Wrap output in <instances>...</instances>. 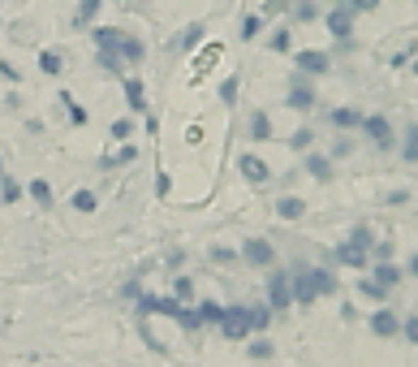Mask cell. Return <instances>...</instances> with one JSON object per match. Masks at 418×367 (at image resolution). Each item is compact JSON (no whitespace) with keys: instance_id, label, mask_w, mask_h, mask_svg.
I'll list each match as a JSON object with an SVG mask.
<instances>
[{"instance_id":"6da1fadb","label":"cell","mask_w":418,"mask_h":367,"mask_svg":"<svg viewBox=\"0 0 418 367\" xmlns=\"http://www.w3.org/2000/svg\"><path fill=\"white\" fill-rule=\"evenodd\" d=\"M367 251H371V234H367V229H358L345 246H337V264H345V268H362V264H367Z\"/></svg>"},{"instance_id":"7a4b0ae2","label":"cell","mask_w":418,"mask_h":367,"mask_svg":"<svg viewBox=\"0 0 418 367\" xmlns=\"http://www.w3.org/2000/svg\"><path fill=\"white\" fill-rule=\"evenodd\" d=\"M220 329H225V337H246L250 333V311L246 307H225V316H220Z\"/></svg>"},{"instance_id":"3957f363","label":"cell","mask_w":418,"mask_h":367,"mask_svg":"<svg viewBox=\"0 0 418 367\" xmlns=\"http://www.w3.org/2000/svg\"><path fill=\"white\" fill-rule=\"evenodd\" d=\"M242 255H246V264H254V268H268L272 259H276L272 242H264V238H250V242L242 246Z\"/></svg>"},{"instance_id":"277c9868","label":"cell","mask_w":418,"mask_h":367,"mask_svg":"<svg viewBox=\"0 0 418 367\" xmlns=\"http://www.w3.org/2000/svg\"><path fill=\"white\" fill-rule=\"evenodd\" d=\"M268 298H272V311H285V307L293 302V294H289V273L268 277Z\"/></svg>"},{"instance_id":"5b68a950","label":"cell","mask_w":418,"mask_h":367,"mask_svg":"<svg viewBox=\"0 0 418 367\" xmlns=\"http://www.w3.org/2000/svg\"><path fill=\"white\" fill-rule=\"evenodd\" d=\"M362 130H367V138H371L375 147H392V126H388V117H362Z\"/></svg>"},{"instance_id":"8992f818","label":"cell","mask_w":418,"mask_h":367,"mask_svg":"<svg viewBox=\"0 0 418 367\" xmlns=\"http://www.w3.org/2000/svg\"><path fill=\"white\" fill-rule=\"evenodd\" d=\"M328 31H332L337 39H349V35H354V9H349V5L332 9V13H328Z\"/></svg>"},{"instance_id":"52a82bcc","label":"cell","mask_w":418,"mask_h":367,"mask_svg":"<svg viewBox=\"0 0 418 367\" xmlns=\"http://www.w3.org/2000/svg\"><path fill=\"white\" fill-rule=\"evenodd\" d=\"M371 333L375 337H397L401 333V320L392 316V311H375V316H371Z\"/></svg>"},{"instance_id":"ba28073f","label":"cell","mask_w":418,"mask_h":367,"mask_svg":"<svg viewBox=\"0 0 418 367\" xmlns=\"http://www.w3.org/2000/svg\"><path fill=\"white\" fill-rule=\"evenodd\" d=\"M117 57H121V61H130V65H138V61L147 57V48H142V39L121 35V43H117Z\"/></svg>"},{"instance_id":"9c48e42d","label":"cell","mask_w":418,"mask_h":367,"mask_svg":"<svg viewBox=\"0 0 418 367\" xmlns=\"http://www.w3.org/2000/svg\"><path fill=\"white\" fill-rule=\"evenodd\" d=\"M121 35H125V31H117V26H95V31H91V39H95L99 52H117Z\"/></svg>"},{"instance_id":"30bf717a","label":"cell","mask_w":418,"mask_h":367,"mask_svg":"<svg viewBox=\"0 0 418 367\" xmlns=\"http://www.w3.org/2000/svg\"><path fill=\"white\" fill-rule=\"evenodd\" d=\"M242 173H246V182H254V186L272 177V169H268L264 160H259V155H242Z\"/></svg>"},{"instance_id":"8fae6325","label":"cell","mask_w":418,"mask_h":367,"mask_svg":"<svg viewBox=\"0 0 418 367\" xmlns=\"http://www.w3.org/2000/svg\"><path fill=\"white\" fill-rule=\"evenodd\" d=\"M298 70L302 74H324L328 70V52H298Z\"/></svg>"},{"instance_id":"7c38bea8","label":"cell","mask_w":418,"mask_h":367,"mask_svg":"<svg viewBox=\"0 0 418 367\" xmlns=\"http://www.w3.org/2000/svg\"><path fill=\"white\" fill-rule=\"evenodd\" d=\"M39 70H43L47 78H57V74L65 70V61H61V52H57V48H43V52H39Z\"/></svg>"},{"instance_id":"4fadbf2b","label":"cell","mask_w":418,"mask_h":367,"mask_svg":"<svg viewBox=\"0 0 418 367\" xmlns=\"http://www.w3.org/2000/svg\"><path fill=\"white\" fill-rule=\"evenodd\" d=\"M276 212H281L285 221H302V212H306V203H302L298 195H285V199L276 203Z\"/></svg>"},{"instance_id":"5bb4252c","label":"cell","mask_w":418,"mask_h":367,"mask_svg":"<svg viewBox=\"0 0 418 367\" xmlns=\"http://www.w3.org/2000/svg\"><path fill=\"white\" fill-rule=\"evenodd\" d=\"M371 277H375V285H384V290H392V285H397V281H401L405 273H401L397 264H388V259H384V264H380V268H375Z\"/></svg>"},{"instance_id":"9a60e30c","label":"cell","mask_w":418,"mask_h":367,"mask_svg":"<svg viewBox=\"0 0 418 367\" xmlns=\"http://www.w3.org/2000/svg\"><path fill=\"white\" fill-rule=\"evenodd\" d=\"M289 109H302V113H306V109H315V91L298 82V87L289 91Z\"/></svg>"},{"instance_id":"2e32d148","label":"cell","mask_w":418,"mask_h":367,"mask_svg":"<svg viewBox=\"0 0 418 367\" xmlns=\"http://www.w3.org/2000/svg\"><path fill=\"white\" fill-rule=\"evenodd\" d=\"M125 99H130V109H134V113H142V109H147V91H142V82H138V78H125Z\"/></svg>"},{"instance_id":"e0dca14e","label":"cell","mask_w":418,"mask_h":367,"mask_svg":"<svg viewBox=\"0 0 418 367\" xmlns=\"http://www.w3.org/2000/svg\"><path fill=\"white\" fill-rule=\"evenodd\" d=\"M250 138H254V143L272 138V117H268V113H254V117H250Z\"/></svg>"},{"instance_id":"ac0fdd59","label":"cell","mask_w":418,"mask_h":367,"mask_svg":"<svg viewBox=\"0 0 418 367\" xmlns=\"http://www.w3.org/2000/svg\"><path fill=\"white\" fill-rule=\"evenodd\" d=\"M99 5H103V0H82L78 13H74V26H91V22L99 18Z\"/></svg>"},{"instance_id":"d6986e66","label":"cell","mask_w":418,"mask_h":367,"mask_svg":"<svg viewBox=\"0 0 418 367\" xmlns=\"http://www.w3.org/2000/svg\"><path fill=\"white\" fill-rule=\"evenodd\" d=\"M306 277H310V285H315V294H332L337 290V277L328 268H315V273H306Z\"/></svg>"},{"instance_id":"ffe728a7","label":"cell","mask_w":418,"mask_h":367,"mask_svg":"<svg viewBox=\"0 0 418 367\" xmlns=\"http://www.w3.org/2000/svg\"><path fill=\"white\" fill-rule=\"evenodd\" d=\"M30 199H35L39 207H52V186H47L43 177H35V182H30Z\"/></svg>"},{"instance_id":"44dd1931","label":"cell","mask_w":418,"mask_h":367,"mask_svg":"<svg viewBox=\"0 0 418 367\" xmlns=\"http://www.w3.org/2000/svg\"><path fill=\"white\" fill-rule=\"evenodd\" d=\"M69 203H74V212H95V207H99V199H95V190H78V195H74Z\"/></svg>"},{"instance_id":"7402d4cb","label":"cell","mask_w":418,"mask_h":367,"mask_svg":"<svg viewBox=\"0 0 418 367\" xmlns=\"http://www.w3.org/2000/svg\"><path fill=\"white\" fill-rule=\"evenodd\" d=\"M306 169H310V177H320V182L332 177V160H324V155H310V165H306Z\"/></svg>"},{"instance_id":"603a6c76","label":"cell","mask_w":418,"mask_h":367,"mask_svg":"<svg viewBox=\"0 0 418 367\" xmlns=\"http://www.w3.org/2000/svg\"><path fill=\"white\" fill-rule=\"evenodd\" d=\"M198 316H203V324H220L225 307H220V302H198Z\"/></svg>"},{"instance_id":"cb8c5ba5","label":"cell","mask_w":418,"mask_h":367,"mask_svg":"<svg viewBox=\"0 0 418 367\" xmlns=\"http://www.w3.org/2000/svg\"><path fill=\"white\" fill-rule=\"evenodd\" d=\"M358 121H362V117H358L354 109H337V113H332V126H337V130H349V126H358Z\"/></svg>"},{"instance_id":"d4e9b609","label":"cell","mask_w":418,"mask_h":367,"mask_svg":"<svg viewBox=\"0 0 418 367\" xmlns=\"http://www.w3.org/2000/svg\"><path fill=\"white\" fill-rule=\"evenodd\" d=\"M173 298H177V302H190V298H194V281H190V277H177Z\"/></svg>"},{"instance_id":"484cf974","label":"cell","mask_w":418,"mask_h":367,"mask_svg":"<svg viewBox=\"0 0 418 367\" xmlns=\"http://www.w3.org/2000/svg\"><path fill=\"white\" fill-rule=\"evenodd\" d=\"M246 311H250V329H268V320H272L268 307H246Z\"/></svg>"},{"instance_id":"4316f807","label":"cell","mask_w":418,"mask_h":367,"mask_svg":"<svg viewBox=\"0 0 418 367\" xmlns=\"http://www.w3.org/2000/svg\"><path fill=\"white\" fill-rule=\"evenodd\" d=\"M134 155H138L134 147H121L117 155H108V160H103V169H113V165H130V160H134Z\"/></svg>"},{"instance_id":"83f0119b","label":"cell","mask_w":418,"mask_h":367,"mask_svg":"<svg viewBox=\"0 0 418 367\" xmlns=\"http://www.w3.org/2000/svg\"><path fill=\"white\" fill-rule=\"evenodd\" d=\"M61 104H69V121H74V126H86V109H78L69 95H61Z\"/></svg>"},{"instance_id":"f1b7e54d","label":"cell","mask_w":418,"mask_h":367,"mask_svg":"<svg viewBox=\"0 0 418 367\" xmlns=\"http://www.w3.org/2000/svg\"><path fill=\"white\" fill-rule=\"evenodd\" d=\"M220 99H225V104H233V99H237V74L220 82Z\"/></svg>"},{"instance_id":"f546056e","label":"cell","mask_w":418,"mask_h":367,"mask_svg":"<svg viewBox=\"0 0 418 367\" xmlns=\"http://www.w3.org/2000/svg\"><path fill=\"white\" fill-rule=\"evenodd\" d=\"M405 160H418V126L405 134Z\"/></svg>"},{"instance_id":"4dcf8cb0","label":"cell","mask_w":418,"mask_h":367,"mask_svg":"<svg viewBox=\"0 0 418 367\" xmlns=\"http://www.w3.org/2000/svg\"><path fill=\"white\" fill-rule=\"evenodd\" d=\"M310 138H315L310 130H298V134L289 138V147H293V151H306V147H310Z\"/></svg>"},{"instance_id":"1f68e13d","label":"cell","mask_w":418,"mask_h":367,"mask_svg":"<svg viewBox=\"0 0 418 367\" xmlns=\"http://www.w3.org/2000/svg\"><path fill=\"white\" fill-rule=\"evenodd\" d=\"M0 182H5V203H18L22 199V186L18 182H9V177H0Z\"/></svg>"},{"instance_id":"d6a6232c","label":"cell","mask_w":418,"mask_h":367,"mask_svg":"<svg viewBox=\"0 0 418 367\" xmlns=\"http://www.w3.org/2000/svg\"><path fill=\"white\" fill-rule=\"evenodd\" d=\"M293 18L310 22V18H315V5H306V0H298V5H293Z\"/></svg>"},{"instance_id":"836d02e7","label":"cell","mask_w":418,"mask_h":367,"mask_svg":"<svg viewBox=\"0 0 418 367\" xmlns=\"http://www.w3.org/2000/svg\"><path fill=\"white\" fill-rule=\"evenodd\" d=\"M203 35H207V31H203V26H190V31H186V35H181V43H186V48H194V43H198V39H203Z\"/></svg>"},{"instance_id":"e575fe53","label":"cell","mask_w":418,"mask_h":367,"mask_svg":"<svg viewBox=\"0 0 418 367\" xmlns=\"http://www.w3.org/2000/svg\"><path fill=\"white\" fill-rule=\"evenodd\" d=\"M358 290H362V294H367V298H384V285H375V281H362Z\"/></svg>"},{"instance_id":"d590c367","label":"cell","mask_w":418,"mask_h":367,"mask_svg":"<svg viewBox=\"0 0 418 367\" xmlns=\"http://www.w3.org/2000/svg\"><path fill=\"white\" fill-rule=\"evenodd\" d=\"M272 48H276V52H289V31H276V35H272Z\"/></svg>"},{"instance_id":"8d00e7d4","label":"cell","mask_w":418,"mask_h":367,"mask_svg":"<svg viewBox=\"0 0 418 367\" xmlns=\"http://www.w3.org/2000/svg\"><path fill=\"white\" fill-rule=\"evenodd\" d=\"M130 134H134L130 121H113V138H130Z\"/></svg>"},{"instance_id":"74e56055","label":"cell","mask_w":418,"mask_h":367,"mask_svg":"<svg viewBox=\"0 0 418 367\" xmlns=\"http://www.w3.org/2000/svg\"><path fill=\"white\" fill-rule=\"evenodd\" d=\"M259 35V18H246V26H242V39H254Z\"/></svg>"},{"instance_id":"f35d334b","label":"cell","mask_w":418,"mask_h":367,"mask_svg":"<svg viewBox=\"0 0 418 367\" xmlns=\"http://www.w3.org/2000/svg\"><path fill=\"white\" fill-rule=\"evenodd\" d=\"M250 354H254V358H268V354H272V346H268V341H254V346H250Z\"/></svg>"},{"instance_id":"ab89813d","label":"cell","mask_w":418,"mask_h":367,"mask_svg":"<svg viewBox=\"0 0 418 367\" xmlns=\"http://www.w3.org/2000/svg\"><path fill=\"white\" fill-rule=\"evenodd\" d=\"M405 337H409V341L418 346V316H414V320H405Z\"/></svg>"},{"instance_id":"60d3db41","label":"cell","mask_w":418,"mask_h":367,"mask_svg":"<svg viewBox=\"0 0 418 367\" xmlns=\"http://www.w3.org/2000/svg\"><path fill=\"white\" fill-rule=\"evenodd\" d=\"M380 0H349V9H375Z\"/></svg>"},{"instance_id":"b9f144b4","label":"cell","mask_w":418,"mask_h":367,"mask_svg":"<svg viewBox=\"0 0 418 367\" xmlns=\"http://www.w3.org/2000/svg\"><path fill=\"white\" fill-rule=\"evenodd\" d=\"M409 273H414V277H418V255H414V259H409Z\"/></svg>"},{"instance_id":"7bdbcfd3","label":"cell","mask_w":418,"mask_h":367,"mask_svg":"<svg viewBox=\"0 0 418 367\" xmlns=\"http://www.w3.org/2000/svg\"><path fill=\"white\" fill-rule=\"evenodd\" d=\"M0 177H5V160H0Z\"/></svg>"}]
</instances>
